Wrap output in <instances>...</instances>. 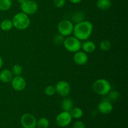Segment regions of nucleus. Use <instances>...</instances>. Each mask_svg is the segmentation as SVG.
Segmentation results:
<instances>
[{
  "mask_svg": "<svg viewBox=\"0 0 128 128\" xmlns=\"http://www.w3.org/2000/svg\"><path fill=\"white\" fill-rule=\"evenodd\" d=\"M21 12L27 15H32L36 13L38 10V5L36 1L33 0H26L21 4Z\"/></svg>",
  "mask_w": 128,
  "mask_h": 128,
  "instance_id": "423d86ee",
  "label": "nucleus"
},
{
  "mask_svg": "<svg viewBox=\"0 0 128 128\" xmlns=\"http://www.w3.org/2000/svg\"><path fill=\"white\" fill-rule=\"evenodd\" d=\"M61 106L62 111L70 112L71 109L73 108V101L71 99L65 97V98L61 101Z\"/></svg>",
  "mask_w": 128,
  "mask_h": 128,
  "instance_id": "2eb2a0df",
  "label": "nucleus"
},
{
  "mask_svg": "<svg viewBox=\"0 0 128 128\" xmlns=\"http://www.w3.org/2000/svg\"><path fill=\"white\" fill-rule=\"evenodd\" d=\"M44 93L45 94L48 96H52L56 93V89L54 86L52 85H49L46 86L44 89Z\"/></svg>",
  "mask_w": 128,
  "mask_h": 128,
  "instance_id": "a878e982",
  "label": "nucleus"
},
{
  "mask_svg": "<svg viewBox=\"0 0 128 128\" xmlns=\"http://www.w3.org/2000/svg\"><path fill=\"white\" fill-rule=\"evenodd\" d=\"M16 1H17L18 2H19V3H20V4H21V3H22V2H24V1H26V0H16Z\"/></svg>",
  "mask_w": 128,
  "mask_h": 128,
  "instance_id": "7c9ffc66",
  "label": "nucleus"
},
{
  "mask_svg": "<svg viewBox=\"0 0 128 128\" xmlns=\"http://www.w3.org/2000/svg\"><path fill=\"white\" fill-rule=\"evenodd\" d=\"M56 92L62 97H67L71 92V86L66 81H60L54 86Z\"/></svg>",
  "mask_w": 128,
  "mask_h": 128,
  "instance_id": "1a4fd4ad",
  "label": "nucleus"
},
{
  "mask_svg": "<svg viewBox=\"0 0 128 128\" xmlns=\"http://www.w3.org/2000/svg\"><path fill=\"white\" fill-rule=\"evenodd\" d=\"M69 1L73 4H78L81 2L82 0H69Z\"/></svg>",
  "mask_w": 128,
  "mask_h": 128,
  "instance_id": "c85d7f7f",
  "label": "nucleus"
},
{
  "mask_svg": "<svg viewBox=\"0 0 128 128\" xmlns=\"http://www.w3.org/2000/svg\"><path fill=\"white\" fill-rule=\"evenodd\" d=\"M72 128H86L85 124L81 121H78L74 124Z\"/></svg>",
  "mask_w": 128,
  "mask_h": 128,
  "instance_id": "cd10ccee",
  "label": "nucleus"
},
{
  "mask_svg": "<svg viewBox=\"0 0 128 128\" xmlns=\"http://www.w3.org/2000/svg\"><path fill=\"white\" fill-rule=\"evenodd\" d=\"M11 87L16 91H22L26 86L25 79L21 76H16L12 78L11 81Z\"/></svg>",
  "mask_w": 128,
  "mask_h": 128,
  "instance_id": "9d476101",
  "label": "nucleus"
},
{
  "mask_svg": "<svg viewBox=\"0 0 128 128\" xmlns=\"http://www.w3.org/2000/svg\"><path fill=\"white\" fill-rule=\"evenodd\" d=\"M12 71L13 75L16 76H21V74L22 73V68L21 67V65L16 64H14L12 68Z\"/></svg>",
  "mask_w": 128,
  "mask_h": 128,
  "instance_id": "b1692460",
  "label": "nucleus"
},
{
  "mask_svg": "<svg viewBox=\"0 0 128 128\" xmlns=\"http://www.w3.org/2000/svg\"><path fill=\"white\" fill-rule=\"evenodd\" d=\"M74 24L72 21L69 20H62L58 24L59 34L64 37L71 36L73 32Z\"/></svg>",
  "mask_w": 128,
  "mask_h": 128,
  "instance_id": "39448f33",
  "label": "nucleus"
},
{
  "mask_svg": "<svg viewBox=\"0 0 128 128\" xmlns=\"http://www.w3.org/2000/svg\"><path fill=\"white\" fill-rule=\"evenodd\" d=\"M81 49L86 53H91L96 50V45L93 41H86L81 44Z\"/></svg>",
  "mask_w": 128,
  "mask_h": 128,
  "instance_id": "4468645a",
  "label": "nucleus"
},
{
  "mask_svg": "<svg viewBox=\"0 0 128 128\" xmlns=\"http://www.w3.org/2000/svg\"><path fill=\"white\" fill-rule=\"evenodd\" d=\"M98 110L101 114H108L113 110V106L108 100H103L99 103Z\"/></svg>",
  "mask_w": 128,
  "mask_h": 128,
  "instance_id": "f8f14e48",
  "label": "nucleus"
},
{
  "mask_svg": "<svg viewBox=\"0 0 128 128\" xmlns=\"http://www.w3.org/2000/svg\"><path fill=\"white\" fill-rule=\"evenodd\" d=\"M93 31V25L90 21H84L76 23L74 26V36L80 41L87 40Z\"/></svg>",
  "mask_w": 128,
  "mask_h": 128,
  "instance_id": "f257e3e1",
  "label": "nucleus"
},
{
  "mask_svg": "<svg viewBox=\"0 0 128 128\" xmlns=\"http://www.w3.org/2000/svg\"><path fill=\"white\" fill-rule=\"evenodd\" d=\"M13 78V74L11 70L4 69L0 71V81L4 83H8L11 82Z\"/></svg>",
  "mask_w": 128,
  "mask_h": 128,
  "instance_id": "ddd939ff",
  "label": "nucleus"
},
{
  "mask_svg": "<svg viewBox=\"0 0 128 128\" xmlns=\"http://www.w3.org/2000/svg\"><path fill=\"white\" fill-rule=\"evenodd\" d=\"M12 6L11 0H0V11H6Z\"/></svg>",
  "mask_w": 128,
  "mask_h": 128,
  "instance_id": "6ab92c4d",
  "label": "nucleus"
},
{
  "mask_svg": "<svg viewBox=\"0 0 128 128\" xmlns=\"http://www.w3.org/2000/svg\"><path fill=\"white\" fill-rule=\"evenodd\" d=\"M21 124L23 128H36L37 120L31 113H25L21 116Z\"/></svg>",
  "mask_w": 128,
  "mask_h": 128,
  "instance_id": "0eeeda50",
  "label": "nucleus"
},
{
  "mask_svg": "<svg viewBox=\"0 0 128 128\" xmlns=\"http://www.w3.org/2000/svg\"><path fill=\"white\" fill-rule=\"evenodd\" d=\"M112 5L111 0H98L96 2V6L100 10L106 11L109 10Z\"/></svg>",
  "mask_w": 128,
  "mask_h": 128,
  "instance_id": "dca6fc26",
  "label": "nucleus"
},
{
  "mask_svg": "<svg viewBox=\"0 0 128 128\" xmlns=\"http://www.w3.org/2000/svg\"><path fill=\"white\" fill-rule=\"evenodd\" d=\"M65 37L62 35L58 34L56 35L53 39V42L54 44L56 46H61V45L63 44L64 40Z\"/></svg>",
  "mask_w": 128,
  "mask_h": 128,
  "instance_id": "393cba45",
  "label": "nucleus"
},
{
  "mask_svg": "<svg viewBox=\"0 0 128 128\" xmlns=\"http://www.w3.org/2000/svg\"><path fill=\"white\" fill-rule=\"evenodd\" d=\"M72 119L70 112L62 111L56 116V122L60 127L64 128L71 124Z\"/></svg>",
  "mask_w": 128,
  "mask_h": 128,
  "instance_id": "6e6552de",
  "label": "nucleus"
},
{
  "mask_svg": "<svg viewBox=\"0 0 128 128\" xmlns=\"http://www.w3.org/2000/svg\"><path fill=\"white\" fill-rule=\"evenodd\" d=\"M81 41L74 36H69L64 38L63 46L68 51L74 53L81 50Z\"/></svg>",
  "mask_w": 128,
  "mask_h": 128,
  "instance_id": "20e7f679",
  "label": "nucleus"
},
{
  "mask_svg": "<svg viewBox=\"0 0 128 128\" xmlns=\"http://www.w3.org/2000/svg\"><path fill=\"white\" fill-rule=\"evenodd\" d=\"M92 88L96 94L106 96L111 91V85L107 80L101 78L96 80L93 82Z\"/></svg>",
  "mask_w": 128,
  "mask_h": 128,
  "instance_id": "7ed1b4c3",
  "label": "nucleus"
},
{
  "mask_svg": "<svg viewBox=\"0 0 128 128\" xmlns=\"http://www.w3.org/2000/svg\"><path fill=\"white\" fill-rule=\"evenodd\" d=\"M50 126V121L46 118H41L37 121L36 127L38 128H48Z\"/></svg>",
  "mask_w": 128,
  "mask_h": 128,
  "instance_id": "aec40b11",
  "label": "nucleus"
},
{
  "mask_svg": "<svg viewBox=\"0 0 128 128\" xmlns=\"http://www.w3.org/2000/svg\"><path fill=\"white\" fill-rule=\"evenodd\" d=\"M2 65H3V60H2V58L0 56V70L2 68Z\"/></svg>",
  "mask_w": 128,
  "mask_h": 128,
  "instance_id": "c756f323",
  "label": "nucleus"
},
{
  "mask_svg": "<svg viewBox=\"0 0 128 128\" xmlns=\"http://www.w3.org/2000/svg\"><path fill=\"white\" fill-rule=\"evenodd\" d=\"M73 60L76 64L79 66L85 65L88 61V56L87 53L83 51H78L74 52L73 56Z\"/></svg>",
  "mask_w": 128,
  "mask_h": 128,
  "instance_id": "9b49d317",
  "label": "nucleus"
},
{
  "mask_svg": "<svg viewBox=\"0 0 128 128\" xmlns=\"http://www.w3.org/2000/svg\"><path fill=\"white\" fill-rule=\"evenodd\" d=\"M14 28L12 20L6 19L1 21L0 24V28L4 31H9Z\"/></svg>",
  "mask_w": 128,
  "mask_h": 128,
  "instance_id": "f3484780",
  "label": "nucleus"
},
{
  "mask_svg": "<svg viewBox=\"0 0 128 128\" xmlns=\"http://www.w3.org/2000/svg\"><path fill=\"white\" fill-rule=\"evenodd\" d=\"M66 2V0H53V4L58 8L63 7Z\"/></svg>",
  "mask_w": 128,
  "mask_h": 128,
  "instance_id": "bb28decb",
  "label": "nucleus"
},
{
  "mask_svg": "<svg viewBox=\"0 0 128 128\" xmlns=\"http://www.w3.org/2000/svg\"><path fill=\"white\" fill-rule=\"evenodd\" d=\"M84 15L83 12H81V11H78V12L74 13L72 17V20L73 22L76 24L84 21Z\"/></svg>",
  "mask_w": 128,
  "mask_h": 128,
  "instance_id": "4be33fe9",
  "label": "nucleus"
},
{
  "mask_svg": "<svg viewBox=\"0 0 128 128\" xmlns=\"http://www.w3.org/2000/svg\"><path fill=\"white\" fill-rule=\"evenodd\" d=\"M70 113L72 118L74 119H80L83 116V111L78 107L72 108L70 111Z\"/></svg>",
  "mask_w": 128,
  "mask_h": 128,
  "instance_id": "a211bd4d",
  "label": "nucleus"
},
{
  "mask_svg": "<svg viewBox=\"0 0 128 128\" xmlns=\"http://www.w3.org/2000/svg\"><path fill=\"white\" fill-rule=\"evenodd\" d=\"M108 97L109 100H111L112 101H116L117 100H118L120 98V93L118 91H116V90H111V91L108 93Z\"/></svg>",
  "mask_w": 128,
  "mask_h": 128,
  "instance_id": "412c9836",
  "label": "nucleus"
},
{
  "mask_svg": "<svg viewBox=\"0 0 128 128\" xmlns=\"http://www.w3.org/2000/svg\"><path fill=\"white\" fill-rule=\"evenodd\" d=\"M14 28L18 30H25L28 28L31 24L30 17L22 12L16 13L12 20Z\"/></svg>",
  "mask_w": 128,
  "mask_h": 128,
  "instance_id": "f03ea898",
  "label": "nucleus"
},
{
  "mask_svg": "<svg viewBox=\"0 0 128 128\" xmlns=\"http://www.w3.org/2000/svg\"><path fill=\"white\" fill-rule=\"evenodd\" d=\"M100 48L101 51H108L111 48V43L108 40H102L100 43Z\"/></svg>",
  "mask_w": 128,
  "mask_h": 128,
  "instance_id": "5701e85b",
  "label": "nucleus"
}]
</instances>
